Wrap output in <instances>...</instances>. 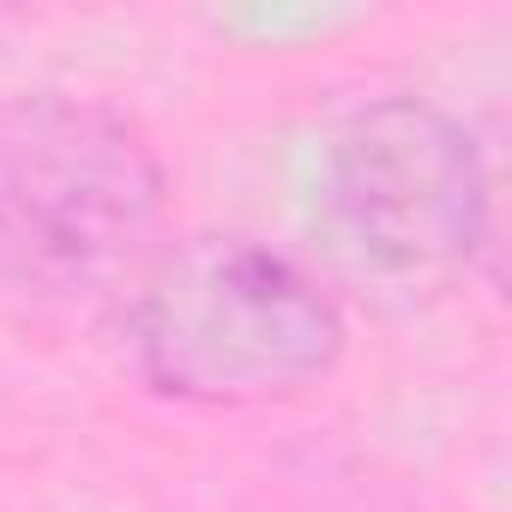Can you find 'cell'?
<instances>
[{
    "label": "cell",
    "instance_id": "cell-2",
    "mask_svg": "<svg viewBox=\"0 0 512 512\" xmlns=\"http://www.w3.org/2000/svg\"><path fill=\"white\" fill-rule=\"evenodd\" d=\"M169 175L121 109L67 91L0 97V290L73 308L127 290L163 247Z\"/></svg>",
    "mask_w": 512,
    "mask_h": 512
},
{
    "label": "cell",
    "instance_id": "cell-3",
    "mask_svg": "<svg viewBox=\"0 0 512 512\" xmlns=\"http://www.w3.org/2000/svg\"><path fill=\"white\" fill-rule=\"evenodd\" d=\"M314 217L374 284H452L476 266L494 223L482 145L434 97H368L320 139Z\"/></svg>",
    "mask_w": 512,
    "mask_h": 512
},
{
    "label": "cell",
    "instance_id": "cell-1",
    "mask_svg": "<svg viewBox=\"0 0 512 512\" xmlns=\"http://www.w3.org/2000/svg\"><path fill=\"white\" fill-rule=\"evenodd\" d=\"M121 338L157 398L253 410L320 386L350 326L296 253L241 229H205L163 241L145 260L127 284Z\"/></svg>",
    "mask_w": 512,
    "mask_h": 512
}]
</instances>
